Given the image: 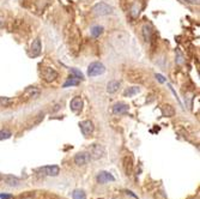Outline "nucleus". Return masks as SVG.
<instances>
[{"label":"nucleus","instance_id":"28","mask_svg":"<svg viewBox=\"0 0 200 199\" xmlns=\"http://www.w3.org/2000/svg\"><path fill=\"white\" fill-rule=\"evenodd\" d=\"M155 77L157 78V81L159 82V83H164V82H165V78H164L162 74H159V73H156Z\"/></svg>","mask_w":200,"mask_h":199},{"label":"nucleus","instance_id":"14","mask_svg":"<svg viewBox=\"0 0 200 199\" xmlns=\"http://www.w3.org/2000/svg\"><path fill=\"white\" fill-rule=\"evenodd\" d=\"M122 163H124V169H125L126 175H131L133 173V158H132V156H125Z\"/></svg>","mask_w":200,"mask_h":199},{"label":"nucleus","instance_id":"12","mask_svg":"<svg viewBox=\"0 0 200 199\" xmlns=\"http://www.w3.org/2000/svg\"><path fill=\"white\" fill-rule=\"evenodd\" d=\"M128 109H129L128 104L124 103V102H118V103H115L113 106V113L115 115H121V114H126L128 112Z\"/></svg>","mask_w":200,"mask_h":199},{"label":"nucleus","instance_id":"4","mask_svg":"<svg viewBox=\"0 0 200 199\" xmlns=\"http://www.w3.org/2000/svg\"><path fill=\"white\" fill-rule=\"evenodd\" d=\"M106 72V67L102 63H91L88 67V76L89 77H96V76H101Z\"/></svg>","mask_w":200,"mask_h":199},{"label":"nucleus","instance_id":"25","mask_svg":"<svg viewBox=\"0 0 200 199\" xmlns=\"http://www.w3.org/2000/svg\"><path fill=\"white\" fill-rule=\"evenodd\" d=\"M11 136H12V133H11V131H9V130H1L0 131V140L9 139Z\"/></svg>","mask_w":200,"mask_h":199},{"label":"nucleus","instance_id":"26","mask_svg":"<svg viewBox=\"0 0 200 199\" xmlns=\"http://www.w3.org/2000/svg\"><path fill=\"white\" fill-rule=\"evenodd\" d=\"M71 76H73V77L77 78V79H84L83 73L80 72L79 70H77V69H71Z\"/></svg>","mask_w":200,"mask_h":199},{"label":"nucleus","instance_id":"19","mask_svg":"<svg viewBox=\"0 0 200 199\" xmlns=\"http://www.w3.org/2000/svg\"><path fill=\"white\" fill-rule=\"evenodd\" d=\"M152 35H154L152 28L150 27V25H147V24H145V25L143 27V36H144V40H145L146 42H150Z\"/></svg>","mask_w":200,"mask_h":199},{"label":"nucleus","instance_id":"23","mask_svg":"<svg viewBox=\"0 0 200 199\" xmlns=\"http://www.w3.org/2000/svg\"><path fill=\"white\" fill-rule=\"evenodd\" d=\"M73 199H86V194L83 190H74L72 193Z\"/></svg>","mask_w":200,"mask_h":199},{"label":"nucleus","instance_id":"5","mask_svg":"<svg viewBox=\"0 0 200 199\" xmlns=\"http://www.w3.org/2000/svg\"><path fill=\"white\" fill-rule=\"evenodd\" d=\"M89 154H90L91 158L98 160V158H102L106 155V149L103 148V145L101 144H92L89 148Z\"/></svg>","mask_w":200,"mask_h":199},{"label":"nucleus","instance_id":"31","mask_svg":"<svg viewBox=\"0 0 200 199\" xmlns=\"http://www.w3.org/2000/svg\"><path fill=\"white\" fill-rule=\"evenodd\" d=\"M4 24H2V17H0V27H2Z\"/></svg>","mask_w":200,"mask_h":199},{"label":"nucleus","instance_id":"33","mask_svg":"<svg viewBox=\"0 0 200 199\" xmlns=\"http://www.w3.org/2000/svg\"><path fill=\"white\" fill-rule=\"evenodd\" d=\"M192 199H199V198H198V197H197V198H192Z\"/></svg>","mask_w":200,"mask_h":199},{"label":"nucleus","instance_id":"2","mask_svg":"<svg viewBox=\"0 0 200 199\" xmlns=\"http://www.w3.org/2000/svg\"><path fill=\"white\" fill-rule=\"evenodd\" d=\"M146 78H147V76L145 74V72L139 69H131L126 73V79L131 83H134V84H144Z\"/></svg>","mask_w":200,"mask_h":199},{"label":"nucleus","instance_id":"17","mask_svg":"<svg viewBox=\"0 0 200 199\" xmlns=\"http://www.w3.org/2000/svg\"><path fill=\"white\" fill-rule=\"evenodd\" d=\"M120 89V82L118 81H110L107 84V92L108 94H115Z\"/></svg>","mask_w":200,"mask_h":199},{"label":"nucleus","instance_id":"20","mask_svg":"<svg viewBox=\"0 0 200 199\" xmlns=\"http://www.w3.org/2000/svg\"><path fill=\"white\" fill-rule=\"evenodd\" d=\"M140 91V89L138 86H132V88H127L126 90L124 91V96L125 97H133L134 95H137Z\"/></svg>","mask_w":200,"mask_h":199},{"label":"nucleus","instance_id":"21","mask_svg":"<svg viewBox=\"0 0 200 199\" xmlns=\"http://www.w3.org/2000/svg\"><path fill=\"white\" fill-rule=\"evenodd\" d=\"M76 85H79V79L74 78L73 76H70L68 79L64 83V88H68V86H76Z\"/></svg>","mask_w":200,"mask_h":199},{"label":"nucleus","instance_id":"8","mask_svg":"<svg viewBox=\"0 0 200 199\" xmlns=\"http://www.w3.org/2000/svg\"><path fill=\"white\" fill-rule=\"evenodd\" d=\"M79 126H80L82 133L85 137H89L93 132V130H95V126H93L92 121H90V120H84V121H82L79 124Z\"/></svg>","mask_w":200,"mask_h":199},{"label":"nucleus","instance_id":"16","mask_svg":"<svg viewBox=\"0 0 200 199\" xmlns=\"http://www.w3.org/2000/svg\"><path fill=\"white\" fill-rule=\"evenodd\" d=\"M70 107H71V109H72L73 112H78V110H80V109L83 108V100H82V97L77 96V97H74V99L71 100Z\"/></svg>","mask_w":200,"mask_h":199},{"label":"nucleus","instance_id":"30","mask_svg":"<svg viewBox=\"0 0 200 199\" xmlns=\"http://www.w3.org/2000/svg\"><path fill=\"white\" fill-rule=\"evenodd\" d=\"M12 198V196L11 194H0V199H11Z\"/></svg>","mask_w":200,"mask_h":199},{"label":"nucleus","instance_id":"3","mask_svg":"<svg viewBox=\"0 0 200 199\" xmlns=\"http://www.w3.org/2000/svg\"><path fill=\"white\" fill-rule=\"evenodd\" d=\"M92 13L96 16H108L113 13V7L107 2H98L92 7Z\"/></svg>","mask_w":200,"mask_h":199},{"label":"nucleus","instance_id":"11","mask_svg":"<svg viewBox=\"0 0 200 199\" xmlns=\"http://www.w3.org/2000/svg\"><path fill=\"white\" fill-rule=\"evenodd\" d=\"M38 95H40V91L37 90L35 86H30V88H28L27 90L23 92L22 100L28 101V100H31V99H37Z\"/></svg>","mask_w":200,"mask_h":199},{"label":"nucleus","instance_id":"18","mask_svg":"<svg viewBox=\"0 0 200 199\" xmlns=\"http://www.w3.org/2000/svg\"><path fill=\"white\" fill-rule=\"evenodd\" d=\"M4 180L5 182L11 186V187H17L19 184H20V180H19L18 178H16V176H13V175H6L5 178H4Z\"/></svg>","mask_w":200,"mask_h":199},{"label":"nucleus","instance_id":"6","mask_svg":"<svg viewBox=\"0 0 200 199\" xmlns=\"http://www.w3.org/2000/svg\"><path fill=\"white\" fill-rule=\"evenodd\" d=\"M41 74H42V78L43 81L47 83H52L58 78V72L55 71L53 67H42L41 70Z\"/></svg>","mask_w":200,"mask_h":199},{"label":"nucleus","instance_id":"32","mask_svg":"<svg viewBox=\"0 0 200 199\" xmlns=\"http://www.w3.org/2000/svg\"><path fill=\"white\" fill-rule=\"evenodd\" d=\"M1 179H2V178H1V175H0V181H1Z\"/></svg>","mask_w":200,"mask_h":199},{"label":"nucleus","instance_id":"15","mask_svg":"<svg viewBox=\"0 0 200 199\" xmlns=\"http://www.w3.org/2000/svg\"><path fill=\"white\" fill-rule=\"evenodd\" d=\"M161 110H162L163 117H167V118H172V117L175 115V108L170 103H164L163 106L161 107Z\"/></svg>","mask_w":200,"mask_h":199},{"label":"nucleus","instance_id":"7","mask_svg":"<svg viewBox=\"0 0 200 199\" xmlns=\"http://www.w3.org/2000/svg\"><path fill=\"white\" fill-rule=\"evenodd\" d=\"M42 52V45H41V40L37 37L33 41V43L30 46V52H29V55L31 58H36L38 55L41 54Z\"/></svg>","mask_w":200,"mask_h":199},{"label":"nucleus","instance_id":"10","mask_svg":"<svg viewBox=\"0 0 200 199\" xmlns=\"http://www.w3.org/2000/svg\"><path fill=\"white\" fill-rule=\"evenodd\" d=\"M91 157L89 153H78L74 156V163L77 166H85L90 162Z\"/></svg>","mask_w":200,"mask_h":199},{"label":"nucleus","instance_id":"29","mask_svg":"<svg viewBox=\"0 0 200 199\" xmlns=\"http://www.w3.org/2000/svg\"><path fill=\"white\" fill-rule=\"evenodd\" d=\"M185 1L186 4H189V5H198L199 4V0H182Z\"/></svg>","mask_w":200,"mask_h":199},{"label":"nucleus","instance_id":"22","mask_svg":"<svg viewBox=\"0 0 200 199\" xmlns=\"http://www.w3.org/2000/svg\"><path fill=\"white\" fill-rule=\"evenodd\" d=\"M103 27H101V25H95V27L91 28L90 33H91V36L92 37H100V35L103 34Z\"/></svg>","mask_w":200,"mask_h":199},{"label":"nucleus","instance_id":"1","mask_svg":"<svg viewBox=\"0 0 200 199\" xmlns=\"http://www.w3.org/2000/svg\"><path fill=\"white\" fill-rule=\"evenodd\" d=\"M64 36L65 42L68 46L70 51L73 53H77L82 43V34L78 27L74 25L73 23H67V25L64 29Z\"/></svg>","mask_w":200,"mask_h":199},{"label":"nucleus","instance_id":"9","mask_svg":"<svg viewBox=\"0 0 200 199\" xmlns=\"http://www.w3.org/2000/svg\"><path fill=\"white\" fill-rule=\"evenodd\" d=\"M38 172L43 173L47 176H56L60 173V168L59 166H46L38 169Z\"/></svg>","mask_w":200,"mask_h":199},{"label":"nucleus","instance_id":"27","mask_svg":"<svg viewBox=\"0 0 200 199\" xmlns=\"http://www.w3.org/2000/svg\"><path fill=\"white\" fill-rule=\"evenodd\" d=\"M154 198L155 199H167V194L164 193L163 191H158V192H156L155 193Z\"/></svg>","mask_w":200,"mask_h":199},{"label":"nucleus","instance_id":"13","mask_svg":"<svg viewBox=\"0 0 200 199\" xmlns=\"http://www.w3.org/2000/svg\"><path fill=\"white\" fill-rule=\"evenodd\" d=\"M97 182L98 184H107V182H109V181H115V178L110 174L109 172H100L97 174Z\"/></svg>","mask_w":200,"mask_h":199},{"label":"nucleus","instance_id":"24","mask_svg":"<svg viewBox=\"0 0 200 199\" xmlns=\"http://www.w3.org/2000/svg\"><path fill=\"white\" fill-rule=\"evenodd\" d=\"M0 104L2 107H10L11 104H13V100L10 97H0Z\"/></svg>","mask_w":200,"mask_h":199}]
</instances>
